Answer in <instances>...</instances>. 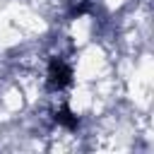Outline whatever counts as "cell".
Masks as SVG:
<instances>
[{
    "mask_svg": "<svg viewBox=\"0 0 154 154\" xmlns=\"http://www.w3.org/2000/svg\"><path fill=\"white\" fill-rule=\"evenodd\" d=\"M70 82V67L65 65V63H58V60H53V65H51V87H65Z\"/></svg>",
    "mask_w": 154,
    "mask_h": 154,
    "instance_id": "1",
    "label": "cell"
},
{
    "mask_svg": "<svg viewBox=\"0 0 154 154\" xmlns=\"http://www.w3.org/2000/svg\"><path fill=\"white\" fill-rule=\"evenodd\" d=\"M55 118H58V120H60L63 125H67V128H75V125H77V118H75V116H72V113H70L67 108H63V111H60V113H58Z\"/></svg>",
    "mask_w": 154,
    "mask_h": 154,
    "instance_id": "2",
    "label": "cell"
}]
</instances>
